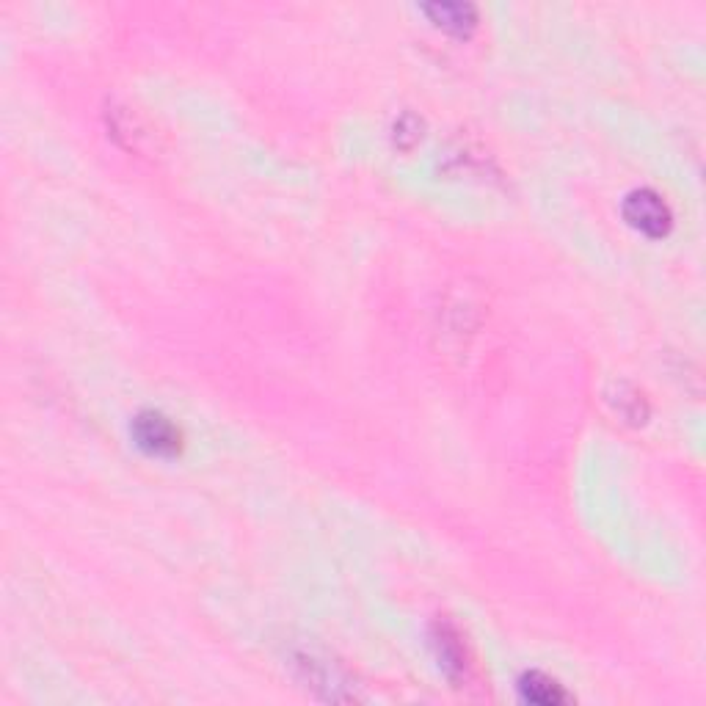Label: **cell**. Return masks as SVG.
Listing matches in <instances>:
<instances>
[{
  "mask_svg": "<svg viewBox=\"0 0 706 706\" xmlns=\"http://www.w3.org/2000/svg\"><path fill=\"white\" fill-rule=\"evenodd\" d=\"M133 439L136 445L155 458H171L183 450V433L180 428L163 417L160 411H141L136 420H133Z\"/></svg>",
  "mask_w": 706,
  "mask_h": 706,
  "instance_id": "1",
  "label": "cell"
},
{
  "mask_svg": "<svg viewBox=\"0 0 706 706\" xmlns=\"http://www.w3.org/2000/svg\"><path fill=\"white\" fill-rule=\"evenodd\" d=\"M624 218L646 238H665L673 227L671 207L662 202L660 194H654L649 188L632 191L624 199Z\"/></svg>",
  "mask_w": 706,
  "mask_h": 706,
  "instance_id": "2",
  "label": "cell"
},
{
  "mask_svg": "<svg viewBox=\"0 0 706 706\" xmlns=\"http://www.w3.org/2000/svg\"><path fill=\"white\" fill-rule=\"evenodd\" d=\"M433 646L439 654V665L445 668L450 679H458L464 668H467V654H464V643L458 638V632L450 624H436L433 629Z\"/></svg>",
  "mask_w": 706,
  "mask_h": 706,
  "instance_id": "3",
  "label": "cell"
},
{
  "mask_svg": "<svg viewBox=\"0 0 706 706\" xmlns=\"http://www.w3.org/2000/svg\"><path fill=\"white\" fill-rule=\"evenodd\" d=\"M519 693H522L524 701L538 706H558L569 701L566 690H563L555 679H549L547 673L538 671L524 673L522 679H519Z\"/></svg>",
  "mask_w": 706,
  "mask_h": 706,
  "instance_id": "4",
  "label": "cell"
},
{
  "mask_svg": "<svg viewBox=\"0 0 706 706\" xmlns=\"http://www.w3.org/2000/svg\"><path fill=\"white\" fill-rule=\"evenodd\" d=\"M425 14H431V20L439 28L458 36H467L478 25V14L467 3H433L425 6Z\"/></svg>",
  "mask_w": 706,
  "mask_h": 706,
  "instance_id": "5",
  "label": "cell"
},
{
  "mask_svg": "<svg viewBox=\"0 0 706 706\" xmlns=\"http://www.w3.org/2000/svg\"><path fill=\"white\" fill-rule=\"evenodd\" d=\"M613 400L615 411L629 422H646L649 417V409H646V400L640 395L638 389H632L629 384H618V395Z\"/></svg>",
  "mask_w": 706,
  "mask_h": 706,
  "instance_id": "6",
  "label": "cell"
},
{
  "mask_svg": "<svg viewBox=\"0 0 706 706\" xmlns=\"http://www.w3.org/2000/svg\"><path fill=\"white\" fill-rule=\"evenodd\" d=\"M406 136H409V147H414V144L420 141V122H417V116L406 114L398 125H395V144H398V147H403V138Z\"/></svg>",
  "mask_w": 706,
  "mask_h": 706,
  "instance_id": "7",
  "label": "cell"
}]
</instances>
